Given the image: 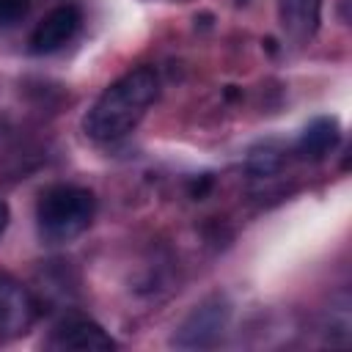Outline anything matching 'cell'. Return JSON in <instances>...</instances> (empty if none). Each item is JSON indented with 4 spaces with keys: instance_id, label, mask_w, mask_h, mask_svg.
Masks as SVG:
<instances>
[{
    "instance_id": "cell-1",
    "label": "cell",
    "mask_w": 352,
    "mask_h": 352,
    "mask_svg": "<svg viewBox=\"0 0 352 352\" xmlns=\"http://www.w3.org/2000/svg\"><path fill=\"white\" fill-rule=\"evenodd\" d=\"M160 96V77L151 66H138L110 82L82 116V132L94 143L126 138Z\"/></svg>"
},
{
    "instance_id": "cell-2",
    "label": "cell",
    "mask_w": 352,
    "mask_h": 352,
    "mask_svg": "<svg viewBox=\"0 0 352 352\" xmlns=\"http://www.w3.org/2000/svg\"><path fill=\"white\" fill-rule=\"evenodd\" d=\"M96 212V198L91 190L77 184H52L41 190L36 201L38 234L47 242H69L80 236Z\"/></svg>"
},
{
    "instance_id": "cell-3",
    "label": "cell",
    "mask_w": 352,
    "mask_h": 352,
    "mask_svg": "<svg viewBox=\"0 0 352 352\" xmlns=\"http://www.w3.org/2000/svg\"><path fill=\"white\" fill-rule=\"evenodd\" d=\"M231 319V305L223 294H212L204 302H198L176 327L170 346L176 349H209L214 346Z\"/></svg>"
},
{
    "instance_id": "cell-4",
    "label": "cell",
    "mask_w": 352,
    "mask_h": 352,
    "mask_svg": "<svg viewBox=\"0 0 352 352\" xmlns=\"http://www.w3.org/2000/svg\"><path fill=\"white\" fill-rule=\"evenodd\" d=\"M38 302L33 294L11 275L0 272V341L19 338L36 322Z\"/></svg>"
},
{
    "instance_id": "cell-5",
    "label": "cell",
    "mask_w": 352,
    "mask_h": 352,
    "mask_svg": "<svg viewBox=\"0 0 352 352\" xmlns=\"http://www.w3.org/2000/svg\"><path fill=\"white\" fill-rule=\"evenodd\" d=\"M47 346L58 349V352H66V349H74V352H107V349H116L118 344L110 338V333L102 324H96L91 319H82V316H69L52 330Z\"/></svg>"
},
{
    "instance_id": "cell-6",
    "label": "cell",
    "mask_w": 352,
    "mask_h": 352,
    "mask_svg": "<svg viewBox=\"0 0 352 352\" xmlns=\"http://www.w3.org/2000/svg\"><path fill=\"white\" fill-rule=\"evenodd\" d=\"M80 22H82V14H80L77 6L66 3V6L52 8V11L36 25V30L30 33V52L47 55V52L60 50L66 41L74 38V33L80 30Z\"/></svg>"
},
{
    "instance_id": "cell-7",
    "label": "cell",
    "mask_w": 352,
    "mask_h": 352,
    "mask_svg": "<svg viewBox=\"0 0 352 352\" xmlns=\"http://www.w3.org/2000/svg\"><path fill=\"white\" fill-rule=\"evenodd\" d=\"M278 22L283 36L302 47L308 44L322 22V0H278Z\"/></svg>"
},
{
    "instance_id": "cell-8",
    "label": "cell",
    "mask_w": 352,
    "mask_h": 352,
    "mask_svg": "<svg viewBox=\"0 0 352 352\" xmlns=\"http://www.w3.org/2000/svg\"><path fill=\"white\" fill-rule=\"evenodd\" d=\"M338 140H341V126H338V121L333 118V116H319V118H314L305 129H302V135H300V140H297V154L302 157V160H311V162H316V160H324L336 146H338Z\"/></svg>"
},
{
    "instance_id": "cell-9",
    "label": "cell",
    "mask_w": 352,
    "mask_h": 352,
    "mask_svg": "<svg viewBox=\"0 0 352 352\" xmlns=\"http://www.w3.org/2000/svg\"><path fill=\"white\" fill-rule=\"evenodd\" d=\"M283 165V151L272 143H264V146H256L248 157V173L253 179H264V176H272L278 173Z\"/></svg>"
},
{
    "instance_id": "cell-10",
    "label": "cell",
    "mask_w": 352,
    "mask_h": 352,
    "mask_svg": "<svg viewBox=\"0 0 352 352\" xmlns=\"http://www.w3.org/2000/svg\"><path fill=\"white\" fill-rule=\"evenodd\" d=\"M30 8V0H0V25L19 22Z\"/></svg>"
},
{
    "instance_id": "cell-11",
    "label": "cell",
    "mask_w": 352,
    "mask_h": 352,
    "mask_svg": "<svg viewBox=\"0 0 352 352\" xmlns=\"http://www.w3.org/2000/svg\"><path fill=\"white\" fill-rule=\"evenodd\" d=\"M8 220H11V209H8V204L0 198V236H3L6 228H8Z\"/></svg>"
},
{
    "instance_id": "cell-12",
    "label": "cell",
    "mask_w": 352,
    "mask_h": 352,
    "mask_svg": "<svg viewBox=\"0 0 352 352\" xmlns=\"http://www.w3.org/2000/svg\"><path fill=\"white\" fill-rule=\"evenodd\" d=\"M239 3H248V0H239Z\"/></svg>"
}]
</instances>
